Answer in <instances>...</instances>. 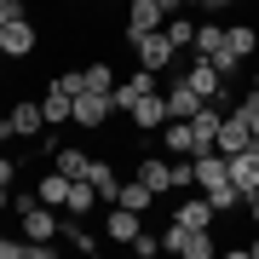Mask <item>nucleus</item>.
<instances>
[{"label":"nucleus","instance_id":"nucleus-1","mask_svg":"<svg viewBox=\"0 0 259 259\" xmlns=\"http://www.w3.org/2000/svg\"><path fill=\"white\" fill-rule=\"evenodd\" d=\"M161 248L167 253H185V259H213V231H190V225H167L161 231Z\"/></svg>","mask_w":259,"mask_h":259},{"label":"nucleus","instance_id":"nucleus-2","mask_svg":"<svg viewBox=\"0 0 259 259\" xmlns=\"http://www.w3.org/2000/svg\"><path fill=\"white\" fill-rule=\"evenodd\" d=\"M18 213H23V236L29 242H52L58 236V207H47L40 196H18Z\"/></svg>","mask_w":259,"mask_h":259},{"label":"nucleus","instance_id":"nucleus-3","mask_svg":"<svg viewBox=\"0 0 259 259\" xmlns=\"http://www.w3.org/2000/svg\"><path fill=\"white\" fill-rule=\"evenodd\" d=\"M133 52H139V64H144V69H156V75L179 58L173 35H167V23H161V29H150V35H139V40H133Z\"/></svg>","mask_w":259,"mask_h":259},{"label":"nucleus","instance_id":"nucleus-4","mask_svg":"<svg viewBox=\"0 0 259 259\" xmlns=\"http://www.w3.org/2000/svg\"><path fill=\"white\" fill-rule=\"evenodd\" d=\"M167 23V6L161 0H127V23H121V35H127V47L139 35H150V29H161Z\"/></svg>","mask_w":259,"mask_h":259},{"label":"nucleus","instance_id":"nucleus-5","mask_svg":"<svg viewBox=\"0 0 259 259\" xmlns=\"http://www.w3.org/2000/svg\"><path fill=\"white\" fill-rule=\"evenodd\" d=\"M35 40H40V35H35V23H29V12H18V18L0 29V58H29Z\"/></svg>","mask_w":259,"mask_h":259},{"label":"nucleus","instance_id":"nucleus-6","mask_svg":"<svg viewBox=\"0 0 259 259\" xmlns=\"http://www.w3.org/2000/svg\"><path fill=\"white\" fill-rule=\"evenodd\" d=\"M225 167H231V185L242 196H259V144L236 150V156H225Z\"/></svg>","mask_w":259,"mask_h":259},{"label":"nucleus","instance_id":"nucleus-7","mask_svg":"<svg viewBox=\"0 0 259 259\" xmlns=\"http://www.w3.org/2000/svg\"><path fill=\"white\" fill-rule=\"evenodd\" d=\"M185 81H190V87H196V93H202L207 104H231V87H225V75L213 69L207 58H202V64H190V75H185Z\"/></svg>","mask_w":259,"mask_h":259},{"label":"nucleus","instance_id":"nucleus-8","mask_svg":"<svg viewBox=\"0 0 259 259\" xmlns=\"http://www.w3.org/2000/svg\"><path fill=\"white\" fill-rule=\"evenodd\" d=\"M144 93H156V69H144V64H139V75H127L121 87H110V104H115V110H133Z\"/></svg>","mask_w":259,"mask_h":259},{"label":"nucleus","instance_id":"nucleus-9","mask_svg":"<svg viewBox=\"0 0 259 259\" xmlns=\"http://www.w3.org/2000/svg\"><path fill=\"white\" fill-rule=\"evenodd\" d=\"M133 127H144V133H156V127H167V93H161V87H156V93H144L139 104H133Z\"/></svg>","mask_w":259,"mask_h":259},{"label":"nucleus","instance_id":"nucleus-10","mask_svg":"<svg viewBox=\"0 0 259 259\" xmlns=\"http://www.w3.org/2000/svg\"><path fill=\"white\" fill-rule=\"evenodd\" d=\"M110 93H75V127H104L110 121Z\"/></svg>","mask_w":259,"mask_h":259},{"label":"nucleus","instance_id":"nucleus-11","mask_svg":"<svg viewBox=\"0 0 259 259\" xmlns=\"http://www.w3.org/2000/svg\"><path fill=\"white\" fill-rule=\"evenodd\" d=\"M253 144V133H248V121H242L236 110L219 121V139H213V150H219V156H236V150H248Z\"/></svg>","mask_w":259,"mask_h":259},{"label":"nucleus","instance_id":"nucleus-12","mask_svg":"<svg viewBox=\"0 0 259 259\" xmlns=\"http://www.w3.org/2000/svg\"><path fill=\"white\" fill-rule=\"evenodd\" d=\"M202 93H196V87L190 81H173V87H167V121H190L196 110H202Z\"/></svg>","mask_w":259,"mask_h":259},{"label":"nucleus","instance_id":"nucleus-13","mask_svg":"<svg viewBox=\"0 0 259 259\" xmlns=\"http://www.w3.org/2000/svg\"><path fill=\"white\" fill-rule=\"evenodd\" d=\"M219 121H225V110H219V104H202V110L190 115V133H196V156H202V150H213V139H219Z\"/></svg>","mask_w":259,"mask_h":259},{"label":"nucleus","instance_id":"nucleus-14","mask_svg":"<svg viewBox=\"0 0 259 259\" xmlns=\"http://www.w3.org/2000/svg\"><path fill=\"white\" fill-rule=\"evenodd\" d=\"M35 196H40V202H47V207H58V213H69V196H75V179H64V173H58V167H52V173H47V179H40V185H35Z\"/></svg>","mask_w":259,"mask_h":259},{"label":"nucleus","instance_id":"nucleus-15","mask_svg":"<svg viewBox=\"0 0 259 259\" xmlns=\"http://www.w3.org/2000/svg\"><path fill=\"white\" fill-rule=\"evenodd\" d=\"M196 185H202V190L231 185V167H225V156H219V150H202V156H196Z\"/></svg>","mask_w":259,"mask_h":259},{"label":"nucleus","instance_id":"nucleus-16","mask_svg":"<svg viewBox=\"0 0 259 259\" xmlns=\"http://www.w3.org/2000/svg\"><path fill=\"white\" fill-rule=\"evenodd\" d=\"M87 185L98 190V202H110V207H115V196H121V179H115V167H110V161H93V167H87Z\"/></svg>","mask_w":259,"mask_h":259},{"label":"nucleus","instance_id":"nucleus-17","mask_svg":"<svg viewBox=\"0 0 259 259\" xmlns=\"http://www.w3.org/2000/svg\"><path fill=\"white\" fill-rule=\"evenodd\" d=\"M40 110H47V127H64V121H75V98L64 93V87H47Z\"/></svg>","mask_w":259,"mask_h":259},{"label":"nucleus","instance_id":"nucleus-18","mask_svg":"<svg viewBox=\"0 0 259 259\" xmlns=\"http://www.w3.org/2000/svg\"><path fill=\"white\" fill-rule=\"evenodd\" d=\"M12 127H18V139H29V133H47V110L23 98L18 110H12Z\"/></svg>","mask_w":259,"mask_h":259},{"label":"nucleus","instance_id":"nucleus-19","mask_svg":"<svg viewBox=\"0 0 259 259\" xmlns=\"http://www.w3.org/2000/svg\"><path fill=\"white\" fill-rule=\"evenodd\" d=\"M173 219H179V225H190V231H207V225H213V202H207V196H196V202H179Z\"/></svg>","mask_w":259,"mask_h":259},{"label":"nucleus","instance_id":"nucleus-20","mask_svg":"<svg viewBox=\"0 0 259 259\" xmlns=\"http://www.w3.org/2000/svg\"><path fill=\"white\" fill-rule=\"evenodd\" d=\"M52 167H58L64 179H87V167H93V156H81V150H64V144H58V150H52Z\"/></svg>","mask_w":259,"mask_h":259},{"label":"nucleus","instance_id":"nucleus-21","mask_svg":"<svg viewBox=\"0 0 259 259\" xmlns=\"http://www.w3.org/2000/svg\"><path fill=\"white\" fill-rule=\"evenodd\" d=\"M150 202H156V190H150L144 179H127V185H121V196H115V207H133V213H144Z\"/></svg>","mask_w":259,"mask_h":259},{"label":"nucleus","instance_id":"nucleus-22","mask_svg":"<svg viewBox=\"0 0 259 259\" xmlns=\"http://www.w3.org/2000/svg\"><path fill=\"white\" fill-rule=\"evenodd\" d=\"M139 179H144V185L156 190V196H167V190H173V167H167L161 156H150V161L139 167Z\"/></svg>","mask_w":259,"mask_h":259},{"label":"nucleus","instance_id":"nucleus-23","mask_svg":"<svg viewBox=\"0 0 259 259\" xmlns=\"http://www.w3.org/2000/svg\"><path fill=\"white\" fill-rule=\"evenodd\" d=\"M144 225H139V213L133 207H110V242H133Z\"/></svg>","mask_w":259,"mask_h":259},{"label":"nucleus","instance_id":"nucleus-24","mask_svg":"<svg viewBox=\"0 0 259 259\" xmlns=\"http://www.w3.org/2000/svg\"><path fill=\"white\" fill-rule=\"evenodd\" d=\"M167 156H196V133H190V121H167Z\"/></svg>","mask_w":259,"mask_h":259},{"label":"nucleus","instance_id":"nucleus-25","mask_svg":"<svg viewBox=\"0 0 259 259\" xmlns=\"http://www.w3.org/2000/svg\"><path fill=\"white\" fill-rule=\"evenodd\" d=\"M225 52H231V58H253L259 52V35H253V29H225Z\"/></svg>","mask_w":259,"mask_h":259},{"label":"nucleus","instance_id":"nucleus-26","mask_svg":"<svg viewBox=\"0 0 259 259\" xmlns=\"http://www.w3.org/2000/svg\"><path fill=\"white\" fill-rule=\"evenodd\" d=\"M110 87H115L110 64H87V69H81V93H110Z\"/></svg>","mask_w":259,"mask_h":259},{"label":"nucleus","instance_id":"nucleus-27","mask_svg":"<svg viewBox=\"0 0 259 259\" xmlns=\"http://www.w3.org/2000/svg\"><path fill=\"white\" fill-rule=\"evenodd\" d=\"M196 52H202V58L225 52V29H219V23H202V29H196Z\"/></svg>","mask_w":259,"mask_h":259},{"label":"nucleus","instance_id":"nucleus-28","mask_svg":"<svg viewBox=\"0 0 259 259\" xmlns=\"http://www.w3.org/2000/svg\"><path fill=\"white\" fill-rule=\"evenodd\" d=\"M167 35H173V47H179V52H185V47H196V23H190V18H179V12L167 18Z\"/></svg>","mask_w":259,"mask_h":259},{"label":"nucleus","instance_id":"nucleus-29","mask_svg":"<svg viewBox=\"0 0 259 259\" xmlns=\"http://www.w3.org/2000/svg\"><path fill=\"white\" fill-rule=\"evenodd\" d=\"M236 115L248 121V133H253V144H259V93H248V104H236Z\"/></svg>","mask_w":259,"mask_h":259},{"label":"nucleus","instance_id":"nucleus-30","mask_svg":"<svg viewBox=\"0 0 259 259\" xmlns=\"http://www.w3.org/2000/svg\"><path fill=\"white\" fill-rule=\"evenodd\" d=\"M133 253H144V259H156V253H161V236H150V231H139V236H133Z\"/></svg>","mask_w":259,"mask_h":259},{"label":"nucleus","instance_id":"nucleus-31","mask_svg":"<svg viewBox=\"0 0 259 259\" xmlns=\"http://www.w3.org/2000/svg\"><path fill=\"white\" fill-rule=\"evenodd\" d=\"M64 242H75V248H81V253H93V248H98V242L87 236V231H75V213H69V231H64Z\"/></svg>","mask_w":259,"mask_h":259},{"label":"nucleus","instance_id":"nucleus-32","mask_svg":"<svg viewBox=\"0 0 259 259\" xmlns=\"http://www.w3.org/2000/svg\"><path fill=\"white\" fill-rule=\"evenodd\" d=\"M0 259H29V242H12V236H0Z\"/></svg>","mask_w":259,"mask_h":259},{"label":"nucleus","instance_id":"nucleus-33","mask_svg":"<svg viewBox=\"0 0 259 259\" xmlns=\"http://www.w3.org/2000/svg\"><path fill=\"white\" fill-rule=\"evenodd\" d=\"M52 87H64V93L75 98V93H81V69H69V75H58V81H52Z\"/></svg>","mask_w":259,"mask_h":259},{"label":"nucleus","instance_id":"nucleus-34","mask_svg":"<svg viewBox=\"0 0 259 259\" xmlns=\"http://www.w3.org/2000/svg\"><path fill=\"white\" fill-rule=\"evenodd\" d=\"M12 179H18V161H6V156H0V185H12Z\"/></svg>","mask_w":259,"mask_h":259},{"label":"nucleus","instance_id":"nucleus-35","mask_svg":"<svg viewBox=\"0 0 259 259\" xmlns=\"http://www.w3.org/2000/svg\"><path fill=\"white\" fill-rule=\"evenodd\" d=\"M6 202H12V185H0V207H6Z\"/></svg>","mask_w":259,"mask_h":259},{"label":"nucleus","instance_id":"nucleus-36","mask_svg":"<svg viewBox=\"0 0 259 259\" xmlns=\"http://www.w3.org/2000/svg\"><path fill=\"white\" fill-rule=\"evenodd\" d=\"M248 207H253V225H259V196H248Z\"/></svg>","mask_w":259,"mask_h":259},{"label":"nucleus","instance_id":"nucleus-37","mask_svg":"<svg viewBox=\"0 0 259 259\" xmlns=\"http://www.w3.org/2000/svg\"><path fill=\"white\" fill-rule=\"evenodd\" d=\"M248 259H259V242H248Z\"/></svg>","mask_w":259,"mask_h":259},{"label":"nucleus","instance_id":"nucleus-38","mask_svg":"<svg viewBox=\"0 0 259 259\" xmlns=\"http://www.w3.org/2000/svg\"><path fill=\"white\" fill-rule=\"evenodd\" d=\"M179 6H207V0H179Z\"/></svg>","mask_w":259,"mask_h":259},{"label":"nucleus","instance_id":"nucleus-39","mask_svg":"<svg viewBox=\"0 0 259 259\" xmlns=\"http://www.w3.org/2000/svg\"><path fill=\"white\" fill-rule=\"evenodd\" d=\"M253 93H259V69H253Z\"/></svg>","mask_w":259,"mask_h":259},{"label":"nucleus","instance_id":"nucleus-40","mask_svg":"<svg viewBox=\"0 0 259 259\" xmlns=\"http://www.w3.org/2000/svg\"><path fill=\"white\" fill-rule=\"evenodd\" d=\"M0 6H12V0H0Z\"/></svg>","mask_w":259,"mask_h":259},{"label":"nucleus","instance_id":"nucleus-41","mask_svg":"<svg viewBox=\"0 0 259 259\" xmlns=\"http://www.w3.org/2000/svg\"><path fill=\"white\" fill-rule=\"evenodd\" d=\"M110 6H121V0H110Z\"/></svg>","mask_w":259,"mask_h":259}]
</instances>
